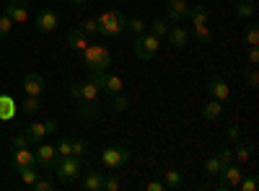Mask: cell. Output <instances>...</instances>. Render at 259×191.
Instances as JSON below:
<instances>
[{"label": "cell", "mask_w": 259, "mask_h": 191, "mask_svg": "<svg viewBox=\"0 0 259 191\" xmlns=\"http://www.w3.org/2000/svg\"><path fill=\"white\" fill-rule=\"evenodd\" d=\"M106 96H117L122 93V78L119 75H106V83H104V88H101Z\"/></svg>", "instance_id": "cell-24"}, {"label": "cell", "mask_w": 259, "mask_h": 191, "mask_svg": "<svg viewBox=\"0 0 259 191\" xmlns=\"http://www.w3.org/2000/svg\"><path fill=\"white\" fill-rule=\"evenodd\" d=\"M127 106H130V101H127V96H122V93H117V96H112V109H114L117 114H122V111H127Z\"/></svg>", "instance_id": "cell-38"}, {"label": "cell", "mask_w": 259, "mask_h": 191, "mask_svg": "<svg viewBox=\"0 0 259 191\" xmlns=\"http://www.w3.org/2000/svg\"><path fill=\"white\" fill-rule=\"evenodd\" d=\"M24 165H36V155L29 150V147H21V150L13 153V168L18 171V168H24Z\"/></svg>", "instance_id": "cell-17"}, {"label": "cell", "mask_w": 259, "mask_h": 191, "mask_svg": "<svg viewBox=\"0 0 259 191\" xmlns=\"http://www.w3.org/2000/svg\"><path fill=\"white\" fill-rule=\"evenodd\" d=\"M70 3H75V6H89L91 0H70Z\"/></svg>", "instance_id": "cell-51"}, {"label": "cell", "mask_w": 259, "mask_h": 191, "mask_svg": "<svg viewBox=\"0 0 259 191\" xmlns=\"http://www.w3.org/2000/svg\"><path fill=\"white\" fill-rule=\"evenodd\" d=\"M11 145H13V150H21V147H29V145H31V140H29L26 130H24V132H18V135L13 137V142H11Z\"/></svg>", "instance_id": "cell-40"}, {"label": "cell", "mask_w": 259, "mask_h": 191, "mask_svg": "<svg viewBox=\"0 0 259 191\" xmlns=\"http://www.w3.org/2000/svg\"><path fill=\"white\" fill-rule=\"evenodd\" d=\"M207 93L215 98V101H221V103H226L228 98H231V91H228V83L221 78V75H215L210 83H207Z\"/></svg>", "instance_id": "cell-10"}, {"label": "cell", "mask_w": 259, "mask_h": 191, "mask_svg": "<svg viewBox=\"0 0 259 191\" xmlns=\"http://www.w3.org/2000/svg\"><path fill=\"white\" fill-rule=\"evenodd\" d=\"M101 114L99 101H78V116L80 119H96Z\"/></svg>", "instance_id": "cell-18"}, {"label": "cell", "mask_w": 259, "mask_h": 191, "mask_svg": "<svg viewBox=\"0 0 259 191\" xmlns=\"http://www.w3.org/2000/svg\"><path fill=\"white\" fill-rule=\"evenodd\" d=\"M221 183H218V188L221 191H231V188H236V186H239V181L244 178V168L239 165V163H228V165H223L221 168Z\"/></svg>", "instance_id": "cell-5"}, {"label": "cell", "mask_w": 259, "mask_h": 191, "mask_svg": "<svg viewBox=\"0 0 259 191\" xmlns=\"http://www.w3.org/2000/svg\"><path fill=\"white\" fill-rule=\"evenodd\" d=\"M18 176H21V181L24 183H34L36 178H39V173H36V165H24V168H18Z\"/></svg>", "instance_id": "cell-30"}, {"label": "cell", "mask_w": 259, "mask_h": 191, "mask_svg": "<svg viewBox=\"0 0 259 191\" xmlns=\"http://www.w3.org/2000/svg\"><path fill=\"white\" fill-rule=\"evenodd\" d=\"M166 39L171 41V47H177V49H184V47L189 44V29H184L182 24H177V26H171V29H168Z\"/></svg>", "instance_id": "cell-11"}, {"label": "cell", "mask_w": 259, "mask_h": 191, "mask_svg": "<svg viewBox=\"0 0 259 191\" xmlns=\"http://www.w3.org/2000/svg\"><path fill=\"white\" fill-rule=\"evenodd\" d=\"M161 181H163V186H166V188H171V191H179V188H182V183H184L182 173H179V171H174V168L163 171V173H161Z\"/></svg>", "instance_id": "cell-19"}, {"label": "cell", "mask_w": 259, "mask_h": 191, "mask_svg": "<svg viewBox=\"0 0 259 191\" xmlns=\"http://www.w3.org/2000/svg\"><path fill=\"white\" fill-rule=\"evenodd\" d=\"M3 13L11 16L13 24H26L29 21V3L26 0H8V6H6Z\"/></svg>", "instance_id": "cell-7"}, {"label": "cell", "mask_w": 259, "mask_h": 191, "mask_svg": "<svg viewBox=\"0 0 259 191\" xmlns=\"http://www.w3.org/2000/svg\"><path fill=\"white\" fill-rule=\"evenodd\" d=\"M166 3H171V0H166Z\"/></svg>", "instance_id": "cell-53"}, {"label": "cell", "mask_w": 259, "mask_h": 191, "mask_svg": "<svg viewBox=\"0 0 259 191\" xmlns=\"http://www.w3.org/2000/svg\"><path fill=\"white\" fill-rule=\"evenodd\" d=\"M26 135H29L31 142H41V140L47 137V124H45V121H34L29 130H26Z\"/></svg>", "instance_id": "cell-25"}, {"label": "cell", "mask_w": 259, "mask_h": 191, "mask_svg": "<svg viewBox=\"0 0 259 191\" xmlns=\"http://www.w3.org/2000/svg\"><path fill=\"white\" fill-rule=\"evenodd\" d=\"M202 116L205 119H210V121H215V119H221L223 116V103L221 101H207L205 106H202Z\"/></svg>", "instance_id": "cell-20"}, {"label": "cell", "mask_w": 259, "mask_h": 191, "mask_svg": "<svg viewBox=\"0 0 259 191\" xmlns=\"http://www.w3.org/2000/svg\"><path fill=\"white\" fill-rule=\"evenodd\" d=\"M89 44H91V36H89V34H83L80 29H70V31H68V49L83 52Z\"/></svg>", "instance_id": "cell-12"}, {"label": "cell", "mask_w": 259, "mask_h": 191, "mask_svg": "<svg viewBox=\"0 0 259 191\" xmlns=\"http://www.w3.org/2000/svg\"><path fill=\"white\" fill-rule=\"evenodd\" d=\"M189 36H194L200 41V44H212V31L207 29V24H202V26H192L189 29Z\"/></svg>", "instance_id": "cell-23"}, {"label": "cell", "mask_w": 259, "mask_h": 191, "mask_svg": "<svg viewBox=\"0 0 259 191\" xmlns=\"http://www.w3.org/2000/svg\"><path fill=\"white\" fill-rule=\"evenodd\" d=\"M16 116V101L8 93H0V121H11Z\"/></svg>", "instance_id": "cell-16"}, {"label": "cell", "mask_w": 259, "mask_h": 191, "mask_svg": "<svg viewBox=\"0 0 259 191\" xmlns=\"http://www.w3.org/2000/svg\"><path fill=\"white\" fill-rule=\"evenodd\" d=\"M21 111L24 114H36V111H41V101H39V96H26L24 98V103H21Z\"/></svg>", "instance_id": "cell-27"}, {"label": "cell", "mask_w": 259, "mask_h": 191, "mask_svg": "<svg viewBox=\"0 0 259 191\" xmlns=\"http://www.w3.org/2000/svg\"><path fill=\"white\" fill-rule=\"evenodd\" d=\"M168 29H171V21L168 18H156L153 24H150V34H156L158 39H163L168 34Z\"/></svg>", "instance_id": "cell-28"}, {"label": "cell", "mask_w": 259, "mask_h": 191, "mask_svg": "<svg viewBox=\"0 0 259 191\" xmlns=\"http://www.w3.org/2000/svg\"><path fill=\"white\" fill-rule=\"evenodd\" d=\"M70 153L75 158H83L85 153H89V145H85V140H78V137H70Z\"/></svg>", "instance_id": "cell-34"}, {"label": "cell", "mask_w": 259, "mask_h": 191, "mask_svg": "<svg viewBox=\"0 0 259 191\" xmlns=\"http://www.w3.org/2000/svg\"><path fill=\"white\" fill-rule=\"evenodd\" d=\"M31 186H34V191H52V188H55V183L47 181V178H36Z\"/></svg>", "instance_id": "cell-44"}, {"label": "cell", "mask_w": 259, "mask_h": 191, "mask_svg": "<svg viewBox=\"0 0 259 191\" xmlns=\"http://www.w3.org/2000/svg\"><path fill=\"white\" fill-rule=\"evenodd\" d=\"M187 18H192V26H202V24H207V18H210V11L205 8V6H189V16Z\"/></svg>", "instance_id": "cell-21"}, {"label": "cell", "mask_w": 259, "mask_h": 191, "mask_svg": "<svg viewBox=\"0 0 259 191\" xmlns=\"http://www.w3.org/2000/svg\"><path fill=\"white\" fill-rule=\"evenodd\" d=\"M221 168H223V165H221V160L215 158V155L205 160V173H207V176H218V173H221Z\"/></svg>", "instance_id": "cell-37"}, {"label": "cell", "mask_w": 259, "mask_h": 191, "mask_svg": "<svg viewBox=\"0 0 259 191\" xmlns=\"http://www.w3.org/2000/svg\"><path fill=\"white\" fill-rule=\"evenodd\" d=\"M80 101H99V88L94 86L91 80L80 83Z\"/></svg>", "instance_id": "cell-26"}, {"label": "cell", "mask_w": 259, "mask_h": 191, "mask_svg": "<svg viewBox=\"0 0 259 191\" xmlns=\"http://www.w3.org/2000/svg\"><path fill=\"white\" fill-rule=\"evenodd\" d=\"M127 31H133L135 36H138V34H145V31H148V24H145L143 18H130V21H127Z\"/></svg>", "instance_id": "cell-36"}, {"label": "cell", "mask_w": 259, "mask_h": 191, "mask_svg": "<svg viewBox=\"0 0 259 191\" xmlns=\"http://www.w3.org/2000/svg\"><path fill=\"white\" fill-rule=\"evenodd\" d=\"M11 29H13V21H11V16L0 13V36H8V34H11Z\"/></svg>", "instance_id": "cell-42"}, {"label": "cell", "mask_w": 259, "mask_h": 191, "mask_svg": "<svg viewBox=\"0 0 259 191\" xmlns=\"http://www.w3.org/2000/svg\"><path fill=\"white\" fill-rule=\"evenodd\" d=\"M55 150L60 153V158H65V155H73V153H70V137H60V142L55 145Z\"/></svg>", "instance_id": "cell-41"}, {"label": "cell", "mask_w": 259, "mask_h": 191, "mask_svg": "<svg viewBox=\"0 0 259 191\" xmlns=\"http://www.w3.org/2000/svg\"><path fill=\"white\" fill-rule=\"evenodd\" d=\"M122 31H127V18L122 16V11H119L112 21H106L104 26H99V36H106V39H114V36H119Z\"/></svg>", "instance_id": "cell-8"}, {"label": "cell", "mask_w": 259, "mask_h": 191, "mask_svg": "<svg viewBox=\"0 0 259 191\" xmlns=\"http://www.w3.org/2000/svg\"><path fill=\"white\" fill-rule=\"evenodd\" d=\"M24 91H26V96H41V91H45V78L39 73H26L24 75Z\"/></svg>", "instance_id": "cell-13"}, {"label": "cell", "mask_w": 259, "mask_h": 191, "mask_svg": "<svg viewBox=\"0 0 259 191\" xmlns=\"http://www.w3.org/2000/svg\"><path fill=\"white\" fill-rule=\"evenodd\" d=\"M226 135H228V140H239V135H241V130L236 124H231L228 130H226Z\"/></svg>", "instance_id": "cell-45"}, {"label": "cell", "mask_w": 259, "mask_h": 191, "mask_svg": "<svg viewBox=\"0 0 259 191\" xmlns=\"http://www.w3.org/2000/svg\"><path fill=\"white\" fill-rule=\"evenodd\" d=\"M57 24H60V16H57L55 8L47 6V8H41L36 13V29H39V34H52L57 29Z\"/></svg>", "instance_id": "cell-6"}, {"label": "cell", "mask_w": 259, "mask_h": 191, "mask_svg": "<svg viewBox=\"0 0 259 191\" xmlns=\"http://www.w3.org/2000/svg\"><path fill=\"white\" fill-rule=\"evenodd\" d=\"M45 124H47V135H50V132H57V121H55V119H47Z\"/></svg>", "instance_id": "cell-50"}, {"label": "cell", "mask_w": 259, "mask_h": 191, "mask_svg": "<svg viewBox=\"0 0 259 191\" xmlns=\"http://www.w3.org/2000/svg\"><path fill=\"white\" fill-rule=\"evenodd\" d=\"M215 158L221 160V165H228V163H233V150H228V147H221V150L215 153Z\"/></svg>", "instance_id": "cell-43"}, {"label": "cell", "mask_w": 259, "mask_h": 191, "mask_svg": "<svg viewBox=\"0 0 259 191\" xmlns=\"http://www.w3.org/2000/svg\"><path fill=\"white\" fill-rule=\"evenodd\" d=\"M256 62H259V49L249 47V65H256Z\"/></svg>", "instance_id": "cell-47"}, {"label": "cell", "mask_w": 259, "mask_h": 191, "mask_svg": "<svg viewBox=\"0 0 259 191\" xmlns=\"http://www.w3.org/2000/svg\"><path fill=\"white\" fill-rule=\"evenodd\" d=\"M244 41H246L249 47H256V44H259V26L254 24V21H251V24L246 26V31H244Z\"/></svg>", "instance_id": "cell-31"}, {"label": "cell", "mask_w": 259, "mask_h": 191, "mask_svg": "<svg viewBox=\"0 0 259 191\" xmlns=\"http://www.w3.org/2000/svg\"><path fill=\"white\" fill-rule=\"evenodd\" d=\"M70 98L80 101V83H73V86H70Z\"/></svg>", "instance_id": "cell-48"}, {"label": "cell", "mask_w": 259, "mask_h": 191, "mask_svg": "<svg viewBox=\"0 0 259 191\" xmlns=\"http://www.w3.org/2000/svg\"><path fill=\"white\" fill-rule=\"evenodd\" d=\"M244 3H254V0H244Z\"/></svg>", "instance_id": "cell-52"}, {"label": "cell", "mask_w": 259, "mask_h": 191, "mask_svg": "<svg viewBox=\"0 0 259 191\" xmlns=\"http://www.w3.org/2000/svg\"><path fill=\"white\" fill-rule=\"evenodd\" d=\"M254 142H249V145H239V147H236V150H233V160L236 163H239V165H244V163H249V158H251V153H254Z\"/></svg>", "instance_id": "cell-22"}, {"label": "cell", "mask_w": 259, "mask_h": 191, "mask_svg": "<svg viewBox=\"0 0 259 191\" xmlns=\"http://www.w3.org/2000/svg\"><path fill=\"white\" fill-rule=\"evenodd\" d=\"M78 29L83 34H89V36H99V21L96 18H85V21H80V24H78Z\"/></svg>", "instance_id": "cell-32"}, {"label": "cell", "mask_w": 259, "mask_h": 191, "mask_svg": "<svg viewBox=\"0 0 259 191\" xmlns=\"http://www.w3.org/2000/svg\"><path fill=\"white\" fill-rule=\"evenodd\" d=\"M256 186H259L256 173H249V176H244V178L239 181V186H236V188H241V191H256Z\"/></svg>", "instance_id": "cell-35"}, {"label": "cell", "mask_w": 259, "mask_h": 191, "mask_svg": "<svg viewBox=\"0 0 259 191\" xmlns=\"http://www.w3.org/2000/svg\"><path fill=\"white\" fill-rule=\"evenodd\" d=\"M168 6V21H174V24H182V21L189 16V6H187V0H171Z\"/></svg>", "instance_id": "cell-14"}, {"label": "cell", "mask_w": 259, "mask_h": 191, "mask_svg": "<svg viewBox=\"0 0 259 191\" xmlns=\"http://www.w3.org/2000/svg\"><path fill=\"white\" fill-rule=\"evenodd\" d=\"M101 183H104V173H99V171H85V173H83V181H80V188H83V191H101Z\"/></svg>", "instance_id": "cell-15"}, {"label": "cell", "mask_w": 259, "mask_h": 191, "mask_svg": "<svg viewBox=\"0 0 259 191\" xmlns=\"http://www.w3.org/2000/svg\"><path fill=\"white\" fill-rule=\"evenodd\" d=\"M34 155H36V165H39V168H45V171H52L55 158H57L55 145H39Z\"/></svg>", "instance_id": "cell-9"}, {"label": "cell", "mask_w": 259, "mask_h": 191, "mask_svg": "<svg viewBox=\"0 0 259 191\" xmlns=\"http://www.w3.org/2000/svg\"><path fill=\"white\" fill-rule=\"evenodd\" d=\"M254 13H256L254 3H244V0H239V3H236V8H233V16H236V18H251Z\"/></svg>", "instance_id": "cell-29"}, {"label": "cell", "mask_w": 259, "mask_h": 191, "mask_svg": "<svg viewBox=\"0 0 259 191\" xmlns=\"http://www.w3.org/2000/svg\"><path fill=\"white\" fill-rule=\"evenodd\" d=\"M246 83H249V88H256V86H259V73H256V70H251V73H249V78H246Z\"/></svg>", "instance_id": "cell-46"}, {"label": "cell", "mask_w": 259, "mask_h": 191, "mask_svg": "<svg viewBox=\"0 0 259 191\" xmlns=\"http://www.w3.org/2000/svg\"><path fill=\"white\" fill-rule=\"evenodd\" d=\"M145 188H148V191H163L166 186H163V181H150Z\"/></svg>", "instance_id": "cell-49"}, {"label": "cell", "mask_w": 259, "mask_h": 191, "mask_svg": "<svg viewBox=\"0 0 259 191\" xmlns=\"http://www.w3.org/2000/svg\"><path fill=\"white\" fill-rule=\"evenodd\" d=\"M133 49H135V57H138V59L148 62V59H153V57H156V52L161 49V39H158L156 34H150V31L138 34V36H135Z\"/></svg>", "instance_id": "cell-3"}, {"label": "cell", "mask_w": 259, "mask_h": 191, "mask_svg": "<svg viewBox=\"0 0 259 191\" xmlns=\"http://www.w3.org/2000/svg\"><path fill=\"white\" fill-rule=\"evenodd\" d=\"M130 158H133V153H130L127 147H119V145H112L101 153V163L109 168V171H119L122 165L130 163Z\"/></svg>", "instance_id": "cell-4"}, {"label": "cell", "mask_w": 259, "mask_h": 191, "mask_svg": "<svg viewBox=\"0 0 259 191\" xmlns=\"http://www.w3.org/2000/svg\"><path fill=\"white\" fill-rule=\"evenodd\" d=\"M119 186H122V181H119L117 173H106L104 183H101V191H119Z\"/></svg>", "instance_id": "cell-33"}, {"label": "cell", "mask_w": 259, "mask_h": 191, "mask_svg": "<svg viewBox=\"0 0 259 191\" xmlns=\"http://www.w3.org/2000/svg\"><path fill=\"white\" fill-rule=\"evenodd\" d=\"M80 54H83V62L89 70H106L112 65V52L101 44H89Z\"/></svg>", "instance_id": "cell-2"}, {"label": "cell", "mask_w": 259, "mask_h": 191, "mask_svg": "<svg viewBox=\"0 0 259 191\" xmlns=\"http://www.w3.org/2000/svg\"><path fill=\"white\" fill-rule=\"evenodd\" d=\"M52 171L57 173V178H60L62 183H70V181H75V178L83 173V163H80V158H75V155L55 158Z\"/></svg>", "instance_id": "cell-1"}, {"label": "cell", "mask_w": 259, "mask_h": 191, "mask_svg": "<svg viewBox=\"0 0 259 191\" xmlns=\"http://www.w3.org/2000/svg\"><path fill=\"white\" fill-rule=\"evenodd\" d=\"M106 75H109V73H106V70H91V75H89V80L94 83V86L101 91L104 88V83H106Z\"/></svg>", "instance_id": "cell-39"}]
</instances>
